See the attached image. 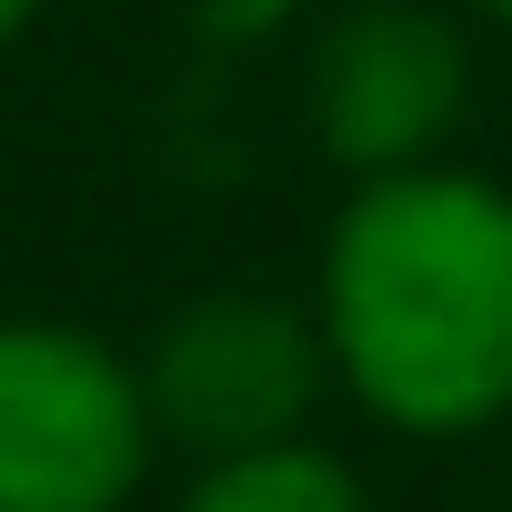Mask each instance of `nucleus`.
I'll use <instances>...</instances> for the list:
<instances>
[{
  "mask_svg": "<svg viewBox=\"0 0 512 512\" xmlns=\"http://www.w3.org/2000/svg\"><path fill=\"white\" fill-rule=\"evenodd\" d=\"M302 302L372 432L472 442L512 422V181L482 161L342 181Z\"/></svg>",
  "mask_w": 512,
  "mask_h": 512,
  "instance_id": "obj_1",
  "label": "nucleus"
},
{
  "mask_svg": "<svg viewBox=\"0 0 512 512\" xmlns=\"http://www.w3.org/2000/svg\"><path fill=\"white\" fill-rule=\"evenodd\" d=\"M161 462L141 362L51 312H0V512H131Z\"/></svg>",
  "mask_w": 512,
  "mask_h": 512,
  "instance_id": "obj_2",
  "label": "nucleus"
},
{
  "mask_svg": "<svg viewBox=\"0 0 512 512\" xmlns=\"http://www.w3.org/2000/svg\"><path fill=\"white\" fill-rule=\"evenodd\" d=\"M131 362H141V402H151L161 452H191V472L272 452V442H312V412L332 392L312 302L262 292V282L191 292Z\"/></svg>",
  "mask_w": 512,
  "mask_h": 512,
  "instance_id": "obj_3",
  "label": "nucleus"
},
{
  "mask_svg": "<svg viewBox=\"0 0 512 512\" xmlns=\"http://www.w3.org/2000/svg\"><path fill=\"white\" fill-rule=\"evenodd\" d=\"M472 111V41L452 0H342L302 51V121L342 181L452 161Z\"/></svg>",
  "mask_w": 512,
  "mask_h": 512,
  "instance_id": "obj_4",
  "label": "nucleus"
},
{
  "mask_svg": "<svg viewBox=\"0 0 512 512\" xmlns=\"http://www.w3.org/2000/svg\"><path fill=\"white\" fill-rule=\"evenodd\" d=\"M171 512H372V492L332 442H272L241 462H201Z\"/></svg>",
  "mask_w": 512,
  "mask_h": 512,
  "instance_id": "obj_5",
  "label": "nucleus"
},
{
  "mask_svg": "<svg viewBox=\"0 0 512 512\" xmlns=\"http://www.w3.org/2000/svg\"><path fill=\"white\" fill-rule=\"evenodd\" d=\"M41 11H51V0H0V51H21L41 31Z\"/></svg>",
  "mask_w": 512,
  "mask_h": 512,
  "instance_id": "obj_6",
  "label": "nucleus"
},
{
  "mask_svg": "<svg viewBox=\"0 0 512 512\" xmlns=\"http://www.w3.org/2000/svg\"><path fill=\"white\" fill-rule=\"evenodd\" d=\"M452 11H472V21H502V31H512V0H452Z\"/></svg>",
  "mask_w": 512,
  "mask_h": 512,
  "instance_id": "obj_7",
  "label": "nucleus"
}]
</instances>
